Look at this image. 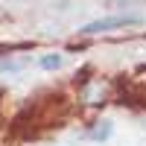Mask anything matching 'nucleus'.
Returning <instances> with one entry per match:
<instances>
[{"instance_id": "obj_1", "label": "nucleus", "mask_w": 146, "mask_h": 146, "mask_svg": "<svg viewBox=\"0 0 146 146\" xmlns=\"http://www.w3.org/2000/svg\"><path fill=\"white\" fill-rule=\"evenodd\" d=\"M143 18L135 12H126V15H108V18H96L91 23H85L79 29V35H102V32H117V29H129V27H140Z\"/></svg>"}, {"instance_id": "obj_2", "label": "nucleus", "mask_w": 146, "mask_h": 146, "mask_svg": "<svg viewBox=\"0 0 146 146\" xmlns=\"http://www.w3.org/2000/svg\"><path fill=\"white\" fill-rule=\"evenodd\" d=\"M62 64H64V56H58V53H50V56L41 58V67L44 70H58Z\"/></svg>"}, {"instance_id": "obj_3", "label": "nucleus", "mask_w": 146, "mask_h": 146, "mask_svg": "<svg viewBox=\"0 0 146 146\" xmlns=\"http://www.w3.org/2000/svg\"><path fill=\"white\" fill-rule=\"evenodd\" d=\"M91 137H96V140H105V137H111V123H105V126H96V129L91 131Z\"/></svg>"}, {"instance_id": "obj_4", "label": "nucleus", "mask_w": 146, "mask_h": 146, "mask_svg": "<svg viewBox=\"0 0 146 146\" xmlns=\"http://www.w3.org/2000/svg\"><path fill=\"white\" fill-rule=\"evenodd\" d=\"M0 70H3V73H18V70H21V62H12V58H3V62H0Z\"/></svg>"}]
</instances>
